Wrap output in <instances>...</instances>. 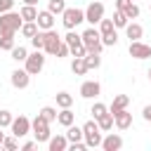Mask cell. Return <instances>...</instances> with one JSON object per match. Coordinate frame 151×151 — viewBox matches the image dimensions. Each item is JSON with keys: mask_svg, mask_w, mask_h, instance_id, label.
<instances>
[{"mask_svg": "<svg viewBox=\"0 0 151 151\" xmlns=\"http://www.w3.org/2000/svg\"><path fill=\"white\" fill-rule=\"evenodd\" d=\"M21 26H24V19L19 12L9 9V12L0 14V35H14L17 31H21Z\"/></svg>", "mask_w": 151, "mask_h": 151, "instance_id": "6da1fadb", "label": "cell"}, {"mask_svg": "<svg viewBox=\"0 0 151 151\" xmlns=\"http://www.w3.org/2000/svg\"><path fill=\"white\" fill-rule=\"evenodd\" d=\"M83 139H85V144L90 146V149H94V146H101V127H99V123L97 120H87L85 125H83Z\"/></svg>", "mask_w": 151, "mask_h": 151, "instance_id": "7a4b0ae2", "label": "cell"}, {"mask_svg": "<svg viewBox=\"0 0 151 151\" xmlns=\"http://www.w3.org/2000/svg\"><path fill=\"white\" fill-rule=\"evenodd\" d=\"M31 132H33V137H35V142L38 144H42V142H50V120H45L40 113L31 120Z\"/></svg>", "mask_w": 151, "mask_h": 151, "instance_id": "3957f363", "label": "cell"}, {"mask_svg": "<svg viewBox=\"0 0 151 151\" xmlns=\"http://www.w3.org/2000/svg\"><path fill=\"white\" fill-rule=\"evenodd\" d=\"M80 35H83V42H85L87 52H97V54H101L104 42H101V33H99L94 26H92V28H87V31H83Z\"/></svg>", "mask_w": 151, "mask_h": 151, "instance_id": "277c9868", "label": "cell"}, {"mask_svg": "<svg viewBox=\"0 0 151 151\" xmlns=\"http://www.w3.org/2000/svg\"><path fill=\"white\" fill-rule=\"evenodd\" d=\"M85 21V9H78V7H66L64 14H61V24L66 26V31L80 26Z\"/></svg>", "mask_w": 151, "mask_h": 151, "instance_id": "5b68a950", "label": "cell"}, {"mask_svg": "<svg viewBox=\"0 0 151 151\" xmlns=\"http://www.w3.org/2000/svg\"><path fill=\"white\" fill-rule=\"evenodd\" d=\"M24 64H26L24 68H26L31 76H38V73L42 71V66H45V54H42V50H35L33 54H28Z\"/></svg>", "mask_w": 151, "mask_h": 151, "instance_id": "8992f818", "label": "cell"}, {"mask_svg": "<svg viewBox=\"0 0 151 151\" xmlns=\"http://www.w3.org/2000/svg\"><path fill=\"white\" fill-rule=\"evenodd\" d=\"M127 52H130L132 59H149V57H151V45H146V42H142V40H130Z\"/></svg>", "mask_w": 151, "mask_h": 151, "instance_id": "52a82bcc", "label": "cell"}, {"mask_svg": "<svg viewBox=\"0 0 151 151\" xmlns=\"http://www.w3.org/2000/svg\"><path fill=\"white\" fill-rule=\"evenodd\" d=\"M101 19H104V5H101V2H97V0H94V2H90V5H87V9H85V21H90V24L94 26V24H99Z\"/></svg>", "mask_w": 151, "mask_h": 151, "instance_id": "ba28073f", "label": "cell"}, {"mask_svg": "<svg viewBox=\"0 0 151 151\" xmlns=\"http://www.w3.org/2000/svg\"><path fill=\"white\" fill-rule=\"evenodd\" d=\"M9 130H12V134H14L17 139H19V137H26V134L31 132V120H28L26 116H19V118H14V120H12Z\"/></svg>", "mask_w": 151, "mask_h": 151, "instance_id": "9c48e42d", "label": "cell"}, {"mask_svg": "<svg viewBox=\"0 0 151 151\" xmlns=\"http://www.w3.org/2000/svg\"><path fill=\"white\" fill-rule=\"evenodd\" d=\"M61 35L54 31V28H50V31H45V50L42 52H47V54H57V47L61 45Z\"/></svg>", "mask_w": 151, "mask_h": 151, "instance_id": "30bf717a", "label": "cell"}, {"mask_svg": "<svg viewBox=\"0 0 151 151\" xmlns=\"http://www.w3.org/2000/svg\"><path fill=\"white\" fill-rule=\"evenodd\" d=\"M9 83H12V87L24 90V87H28V83H31V73H28L26 68H17V71H12Z\"/></svg>", "mask_w": 151, "mask_h": 151, "instance_id": "8fae6325", "label": "cell"}, {"mask_svg": "<svg viewBox=\"0 0 151 151\" xmlns=\"http://www.w3.org/2000/svg\"><path fill=\"white\" fill-rule=\"evenodd\" d=\"M99 92H101V85L97 80H85L80 85V97H85V99H94Z\"/></svg>", "mask_w": 151, "mask_h": 151, "instance_id": "7c38bea8", "label": "cell"}, {"mask_svg": "<svg viewBox=\"0 0 151 151\" xmlns=\"http://www.w3.org/2000/svg\"><path fill=\"white\" fill-rule=\"evenodd\" d=\"M113 120H116V127H118V130H127V127L132 125V113H130L127 109H120V111L113 113Z\"/></svg>", "mask_w": 151, "mask_h": 151, "instance_id": "4fadbf2b", "label": "cell"}, {"mask_svg": "<svg viewBox=\"0 0 151 151\" xmlns=\"http://www.w3.org/2000/svg\"><path fill=\"white\" fill-rule=\"evenodd\" d=\"M35 24H38V28H42V31H50V28H54V14H52L50 9H42V12H38V19H35Z\"/></svg>", "mask_w": 151, "mask_h": 151, "instance_id": "5bb4252c", "label": "cell"}, {"mask_svg": "<svg viewBox=\"0 0 151 151\" xmlns=\"http://www.w3.org/2000/svg\"><path fill=\"white\" fill-rule=\"evenodd\" d=\"M120 146H123V137H120V134H113V132H111V134H106V137L101 139V149H104V151H118Z\"/></svg>", "mask_w": 151, "mask_h": 151, "instance_id": "9a60e30c", "label": "cell"}, {"mask_svg": "<svg viewBox=\"0 0 151 151\" xmlns=\"http://www.w3.org/2000/svg\"><path fill=\"white\" fill-rule=\"evenodd\" d=\"M47 149H50V151H64V149H68V137H66V134L50 137V142H47Z\"/></svg>", "mask_w": 151, "mask_h": 151, "instance_id": "2e32d148", "label": "cell"}, {"mask_svg": "<svg viewBox=\"0 0 151 151\" xmlns=\"http://www.w3.org/2000/svg\"><path fill=\"white\" fill-rule=\"evenodd\" d=\"M57 123H59V125H64V127H68V125H73V123H76V113L71 111V106H68V109H61V111L57 113Z\"/></svg>", "mask_w": 151, "mask_h": 151, "instance_id": "e0dca14e", "label": "cell"}, {"mask_svg": "<svg viewBox=\"0 0 151 151\" xmlns=\"http://www.w3.org/2000/svg\"><path fill=\"white\" fill-rule=\"evenodd\" d=\"M125 35H127L130 40H142L144 28H142L139 24H134V21H132V24H127V26H125Z\"/></svg>", "mask_w": 151, "mask_h": 151, "instance_id": "ac0fdd59", "label": "cell"}, {"mask_svg": "<svg viewBox=\"0 0 151 151\" xmlns=\"http://www.w3.org/2000/svg\"><path fill=\"white\" fill-rule=\"evenodd\" d=\"M71 71L76 73V76H85L90 68H87V64H85V57H73V61H71Z\"/></svg>", "mask_w": 151, "mask_h": 151, "instance_id": "d6986e66", "label": "cell"}, {"mask_svg": "<svg viewBox=\"0 0 151 151\" xmlns=\"http://www.w3.org/2000/svg\"><path fill=\"white\" fill-rule=\"evenodd\" d=\"M127 104H130V97L127 94H116L113 97V101H111V113H116V111H120V109H127Z\"/></svg>", "mask_w": 151, "mask_h": 151, "instance_id": "ffe728a7", "label": "cell"}, {"mask_svg": "<svg viewBox=\"0 0 151 151\" xmlns=\"http://www.w3.org/2000/svg\"><path fill=\"white\" fill-rule=\"evenodd\" d=\"M19 14H21L24 21H35V19H38V9H35V5H24V7L19 9Z\"/></svg>", "mask_w": 151, "mask_h": 151, "instance_id": "44dd1931", "label": "cell"}, {"mask_svg": "<svg viewBox=\"0 0 151 151\" xmlns=\"http://www.w3.org/2000/svg\"><path fill=\"white\" fill-rule=\"evenodd\" d=\"M97 123H99V127H101V132H109L113 125H116V120H113V113L111 111H106L101 118H97Z\"/></svg>", "mask_w": 151, "mask_h": 151, "instance_id": "7402d4cb", "label": "cell"}, {"mask_svg": "<svg viewBox=\"0 0 151 151\" xmlns=\"http://www.w3.org/2000/svg\"><path fill=\"white\" fill-rule=\"evenodd\" d=\"M85 64H87L90 71H92V68H99V66H101V54H97V52H87V54H85Z\"/></svg>", "mask_w": 151, "mask_h": 151, "instance_id": "603a6c76", "label": "cell"}, {"mask_svg": "<svg viewBox=\"0 0 151 151\" xmlns=\"http://www.w3.org/2000/svg\"><path fill=\"white\" fill-rule=\"evenodd\" d=\"M66 137H68V144H71V142H85V139H83V127H76V125H68Z\"/></svg>", "mask_w": 151, "mask_h": 151, "instance_id": "cb8c5ba5", "label": "cell"}, {"mask_svg": "<svg viewBox=\"0 0 151 151\" xmlns=\"http://www.w3.org/2000/svg\"><path fill=\"white\" fill-rule=\"evenodd\" d=\"M38 31H40V28H38L35 21H24V26H21V35H24V38H33Z\"/></svg>", "mask_w": 151, "mask_h": 151, "instance_id": "d4e9b609", "label": "cell"}, {"mask_svg": "<svg viewBox=\"0 0 151 151\" xmlns=\"http://www.w3.org/2000/svg\"><path fill=\"white\" fill-rule=\"evenodd\" d=\"M47 9L57 17V14H64V9H66V0H50L47 2Z\"/></svg>", "mask_w": 151, "mask_h": 151, "instance_id": "484cf974", "label": "cell"}, {"mask_svg": "<svg viewBox=\"0 0 151 151\" xmlns=\"http://www.w3.org/2000/svg\"><path fill=\"white\" fill-rule=\"evenodd\" d=\"M99 33H101V35H111V33H116L113 19H101V21H99Z\"/></svg>", "mask_w": 151, "mask_h": 151, "instance_id": "4316f807", "label": "cell"}, {"mask_svg": "<svg viewBox=\"0 0 151 151\" xmlns=\"http://www.w3.org/2000/svg\"><path fill=\"white\" fill-rule=\"evenodd\" d=\"M130 21H127V17H125V12H120V9H116L113 12V26L116 28H125Z\"/></svg>", "mask_w": 151, "mask_h": 151, "instance_id": "83f0119b", "label": "cell"}, {"mask_svg": "<svg viewBox=\"0 0 151 151\" xmlns=\"http://www.w3.org/2000/svg\"><path fill=\"white\" fill-rule=\"evenodd\" d=\"M71 104H73V97H71L68 92H59V94H57V106H59V109H68Z\"/></svg>", "mask_w": 151, "mask_h": 151, "instance_id": "f1b7e54d", "label": "cell"}, {"mask_svg": "<svg viewBox=\"0 0 151 151\" xmlns=\"http://www.w3.org/2000/svg\"><path fill=\"white\" fill-rule=\"evenodd\" d=\"M31 45H33V50H45V31H38L31 38Z\"/></svg>", "mask_w": 151, "mask_h": 151, "instance_id": "f546056e", "label": "cell"}, {"mask_svg": "<svg viewBox=\"0 0 151 151\" xmlns=\"http://www.w3.org/2000/svg\"><path fill=\"white\" fill-rule=\"evenodd\" d=\"M9 54H12V59H14V61H26L28 50H26V47H17V45H14V50H12Z\"/></svg>", "mask_w": 151, "mask_h": 151, "instance_id": "4dcf8cb0", "label": "cell"}, {"mask_svg": "<svg viewBox=\"0 0 151 151\" xmlns=\"http://www.w3.org/2000/svg\"><path fill=\"white\" fill-rule=\"evenodd\" d=\"M106 111H109V109H106V104H101V101H94V104H92V109H90V113L94 116V120H97V118H101Z\"/></svg>", "mask_w": 151, "mask_h": 151, "instance_id": "1f68e13d", "label": "cell"}, {"mask_svg": "<svg viewBox=\"0 0 151 151\" xmlns=\"http://www.w3.org/2000/svg\"><path fill=\"white\" fill-rule=\"evenodd\" d=\"M0 50L12 52L14 50V35H0Z\"/></svg>", "mask_w": 151, "mask_h": 151, "instance_id": "d6a6232c", "label": "cell"}, {"mask_svg": "<svg viewBox=\"0 0 151 151\" xmlns=\"http://www.w3.org/2000/svg\"><path fill=\"white\" fill-rule=\"evenodd\" d=\"M64 40H66V42H68V47H71V45H78V42H83V35H78V33L71 28V31L64 35Z\"/></svg>", "mask_w": 151, "mask_h": 151, "instance_id": "836d02e7", "label": "cell"}, {"mask_svg": "<svg viewBox=\"0 0 151 151\" xmlns=\"http://www.w3.org/2000/svg\"><path fill=\"white\" fill-rule=\"evenodd\" d=\"M40 116H42L45 120L52 123V120H57V109H52V106H42V109H40Z\"/></svg>", "mask_w": 151, "mask_h": 151, "instance_id": "e575fe53", "label": "cell"}, {"mask_svg": "<svg viewBox=\"0 0 151 151\" xmlns=\"http://www.w3.org/2000/svg\"><path fill=\"white\" fill-rule=\"evenodd\" d=\"M85 54H87V47H85V42L71 45V57H85Z\"/></svg>", "mask_w": 151, "mask_h": 151, "instance_id": "d590c367", "label": "cell"}, {"mask_svg": "<svg viewBox=\"0 0 151 151\" xmlns=\"http://www.w3.org/2000/svg\"><path fill=\"white\" fill-rule=\"evenodd\" d=\"M12 120H14V116H12L9 111H5V109H2V111H0V127H9V125H12Z\"/></svg>", "mask_w": 151, "mask_h": 151, "instance_id": "8d00e7d4", "label": "cell"}, {"mask_svg": "<svg viewBox=\"0 0 151 151\" xmlns=\"http://www.w3.org/2000/svg\"><path fill=\"white\" fill-rule=\"evenodd\" d=\"M125 17H127V19H137V17H139V7H137L134 2H130V5L125 7Z\"/></svg>", "mask_w": 151, "mask_h": 151, "instance_id": "74e56055", "label": "cell"}, {"mask_svg": "<svg viewBox=\"0 0 151 151\" xmlns=\"http://www.w3.org/2000/svg\"><path fill=\"white\" fill-rule=\"evenodd\" d=\"M101 42H104V47H113V45H118V33H111V35H101Z\"/></svg>", "mask_w": 151, "mask_h": 151, "instance_id": "f35d334b", "label": "cell"}, {"mask_svg": "<svg viewBox=\"0 0 151 151\" xmlns=\"http://www.w3.org/2000/svg\"><path fill=\"white\" fill-rule=\"evenodd\" d=\"M68 54H71V47H68V42H66V40H61V45L57 47V54H54V57H59V59H61V57H68Z\"/></svg>", "mask_w": 151, "mask_h": 151, "instance_id": "ab89813d", "label": "cell"}, {"mask_svg": "<svg viewBox=\"0 0 151 151\" xmlns=\"http://www.w3.org/2000/svg\"><path fill=\"white\" fill-rule=\"evenodd\" d=\"M2 149H7V151H17V137H14V134H12V137H5Z\"/></svg>", "mask_w": 151, "mask_h": 151, "instance_id": "60d3db41", "label": "cell"}, {"mask_svg": "<svg viewBox=\"0 0 151 151\" xmlns=\"http://www.w3.org/2000/svg\"><path fill=\"white\" fill-rule=\"evenodd\" d=\"M14 7V0H0V14H5V12H9Z\"/></svg>", "mask_w": 151, "mask_h": 151, "instance_id": "b9f144b4", "label": "cell"}, {"mask_svg": "<svg viewBox=\"0 0 151 151\" xmlns=\"http://www.w3.org/2000/svg\"><path fill=\"white\" fill-rule=\"evenodd\" d=\"M68 149H71V151H85V149H87V144H85V142H71V144H68Z\"/></svg>", "mask_w": 151, "mask_h": 151, "instance_id": "7bdbcfd3", "label": "cell"}, {"mask_svg": "<svg viewBox=\"0 0 151 151\" xmlns=\"http://www.w3.org/2000/svg\"><path fill=\"white\" fill-rule=\"evenodd\" d=\"M130 2H134V0H116V9H120V12H125V7H127Z\"/></svg>", "mask_w": 151, "mask_h": 151, "instance_id": "ee69618b", "label": "cell"}, {"mask_svg": "<svg viewBox=\"0 0 151 151\" xmlns=\"http://www.w3.org/2000/svg\"><path fill=\"white\" fill-rule=\"evenodd\" d=\"M142 116H144V120H146V123H151V104H146V106H144Z\"/></svg>", "mask_w": 151, "mask_h": 151, "instance_id": "f6af8a7d", "label": "cell"}, {"mask_svg": "<svg viewBox=\"0 0 151 151\" xmlns=\"http://www.w3.org/2000/svg\"><path fill=\"white\" fill-rule=\"evenodd\" d=\"M35 144H38V142H24L21 149H24V151H31V149H35Z\"/></svg>", "mask_w": 151, "mask_h": 151, "instance_id": "bcb514c9", "label": "cell"}, {"mask_svg": "<svg viewBox=\"0 0 151 151\" xmlns=\"http://www.w3.org/2000/svg\"><path fill=\"white\" fill-rule=\"evenodd\" d=\"M24 5H38V0H24Z\"/></svg>", "mask_w": 151, "mask_h": 151, "instance_id": "7dc6e473", "label": "cell"}, {"mask_svg": "<svg viewBox=\"0 0 151 151\" xmlns=\"http://www.w3.org/2000/svg\"><path fill=\"white\" fill-rule=\"evenodd\" d=\"M2 142H5V132H2V127H0V146H2Z\"/></svg>", "mask_w": 151, "mask_h": 151, "instance_id": "c3c4849f", "label": "cell"}, {"mask_svg": "<svg viewBox=\"0 0 151 151\" xmlns=\"http://www.w3.org/2000/svg\"><path fill=\"white\" fill-rule=\"evenodd\" d=\"M149 83H151V68H149Z\"/></svg>", "mask_w": 151, "mask_h": 151, "instance_id": "681fc988", "label": "cell"}]
</instances>
